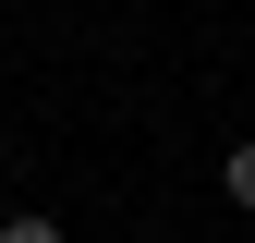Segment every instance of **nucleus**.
<instances>
[{"label": "nucleus", "instance_id": "1", "mask_svg": "<svg viewBox=\"0 0 255 243\" xmlns=\"http://www.w3.org/2000/svg\"><path fill=\"white\" fill-rule=\"evenodd\" d=\"M0 243H61V219H37V207H12V219H0Z\"/></svg>", "mask_w": 255, "mask_h": 243}, {"label": "nucleus", "instance_id": "2", "mask_svg": "<svg viewBox=\"0 0 255 243\" xmlns=\"http://www.w3.org/2000/svg\"><path fill=\"white\" fill-rule=\"evenodd\" d=\"M219 182H231V207H255V146H231V158H219Z\"/></svg>", "mask_w": 255, "mask_h": 243}]
</instances>
